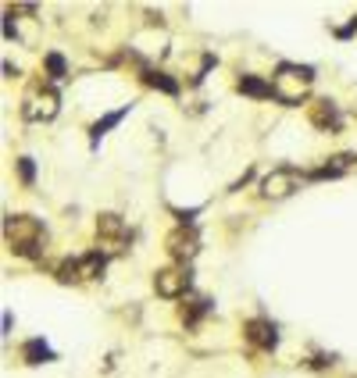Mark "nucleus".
I'll use <instances>...</instances> for the list:
<instances>
[{
  "label": "nucleus",
  "instance_id": "nucleus-1",
  "mask_svg": "<svg viewBox=\"0 0 357 378\" xmlns=\"http://www.w3.org/2000/svg\"><path fill=\"white\" fill-rule=\"evenodd\" d=\"M4 236L18 257H43L47 250V229L29 214H11L4 222Z\"/></svg>",
  "mask_w": 357,
  "mask_h": 378
},
{
  "label": "nucleus",
  "instance_id": "nucleus-2",
  "mask_svg": "<svg viewBox=\"0 0 357 378\" xmlns=\"http://www.w3.org/2000/svg\"><path fill=\"white\" fill-rule=\"evenodd\" d=\"M190 268L186 264H175V268H161L157 275H154V290H157V297H164V300H175V297H186L190 293Z\"/></svg>",
  "mask_w": 357,
  "mask_h": 378
},
{
  "label": "nucleus",
  "instance_id": "nucleus-3",
  "mask_svg": "<svg viewBox=\"0 0 357 378\" xmlns=\"http://www.w3.org/2000/svg\"><path fill=\"white\" fill-rule=\"evenodd\" d=\"M300 171H293V168H276L272 175H264V182H261V193L264 197H272V200H283V197H290L293 189H300Z\"/></svg>",
  "mask_w": 357,
  "mask_h": 378
},
{
  "label": "nucleus",
  "instance_id": "nucleus-4",
  "mask_svg": "<svg viewBox=\"0 0 357 378\" xmlns=\"http://www.w3.org/2000/svg\"><path fill=\"white\" fill-rule=\"evenodd\" d=\"M243 332H246V339H250L254 346H261V350H276V346H279V332H276V325L268 321V318H254V321H246Z\"/></svg>",
  "mask_w": 357,
  "mask_h": 378
},
{
  "label": "nucleus",
  "instance_id": "nucleus-5",
  "mask_svg": "<svg viewBox=\"0 0 357 378\" xmlns=\"http://www.w3.org/2000/svg\"><path fill=\"white\" fill-rule=\"evenodd\" d=\"M168 253H171L175 260H183V264H186V260L197 253V236H193V229H186V225H183V229H175V232L168 236Z\"/></svg>",
  "mask_w": 357,
  "mask_h": 378
},
{
  "label": "nucleus",
  "instance_id": "nucleus-6",
  "mask_svg": "<svg viewBox=\"0 0 357 378\" xmlns=\"http://www.w3.org/2000/svg\"><path fill=\"white\" fill-rule=\"evenodd\" d=\"M26 115L29 118H54L57 115V93L54 89H43L26 104Z\"/></svg>",
  "mask_w": 357,
  "mask_h": 378
},
{
  "label": "nucleus",
  "instance_id": "nucleus-7",
  "mask_svg": "<svg viewBox=\"0 0 357 378\" xmlns=\"http://www.w3.org/2000/svg\"><path fill=\"white\" fill-rule=\"evenodd\" d=\"M239 93H246V97H257V101H268L276 97V82H264L261 75H239Z\"/></svg>",
  "mask_w": 357,
  "mask_h": 378
},
{
  "label": "nucleus",
  "instance_id": "nucleus-8",
  "mask_svg": "<svg viewBox=\"0 0 357 378\" xmlns=\"http://www.w3.org/2000/svg\"><path fill=\"white\" fill-rule=\"evenodd\" d=\"M311 122H314L318 129H336V125H339L336 104H332V101H314V104H311Z\"/></svg>",
  "mask_w": 357,
  "mask_h": 378
},
{
  "label": "nucleus",
  "instance_id": "nucleus-9",
  "mask_svg": "<svg viewBox=\"0 0 357 378\" xmlns=\"http://www.w3.org/2000/svg\"><path fill=\"white\" fill-rule=\"evenodd\" d=\"M22 357H26L29 364H50V360H54V350H50L43 339H29V343L22 346Z\"/></svg>",
  "mask_w": 357,
  "mask_h": 378
},
{
  "label": "nucleus",
  "instance_id": "nucleus-10",
  "mask_svg": "<svg viewBox=\"0 0 357 378\" xmlns=\"http://www.w3.org/2000/svg\"><path fill=\"white\" fill-rule=\"evenodd\" d=\"M104 268H108V257H104L101 250H94V253L79 257V271H82V278H97Z\"/></svg>",
  "mask_w": 357,
  "mask_h": 378
},
{
  "label": "nucleus",
  "instance_id": "nucleus-11",
  "mask_svg": "<svg viewBox=\"0 0 357 378\" xmlns=\"http://www.w3.org/2000/svg\"><path fill=\"white\" fill-rule=\"evenodd\" d=\"M97 236H104V239H122V236H125L122 218H118V214H101V222H97Z\"/></svg>",
  "mask_w": 357,
  "mask_h": 378
},
{
  "label": "nucleus",
  "instance_id": "nucleus-12",
  "mask_svg": "<svg viewBox=\"0 0 357 378\" xmlns=\"http://www.w3.org/2000/svg\"><path fill=\"white\" fill-rule=\"evenodd\" d=\"M143 82L154 86V89H161V93H168V97H175V93H178V82L168 79L164 71H143Z\"/></svg>",
  "mask_w": 357,
  "mask_h": 378
},
{
  "label": "nucleus",
  "instance_id": "nucleus-13",
  "mask_svg": "<svg viewBox=\"0 0 357 378\" xmlns=\"http://www.w3.org/2000/svg\"><path fill=\"white\" fill-rule=\"evenodd\" d=\"M350 168V157H332V164H322L318 171H311V178H336Z\"/></svg>",
  "mask_w": 357,
  "mask_h": 378
},
{
  "label": "nucleus",
  "instance_id": "nucleus-14",
  "mask_svg": "<svg viewBox=\"0 0 357 378\" xmlns=\"http://www.w3.org/2000/svg\"><path fill=\"white\" fill-rule=\"evenodd\" d=\"M208 311H211V304H208V300H193V304H186V307H183V321H186V325H197Z\"/></svg>",
  "mask_w": 357,
  "mask_h": 378
},
{
  "label": "nucleus",
  "instance_id": "nucleus-15",
  "mask_svg": "<svg viewBox=\"0 0 357 378\" xmlns=\"http://www.w3.org/2000/svg\"><path fill=\"white\" fill-rule=\"evenodd\" d=\"M125 115H129V108H122V111H115V115H108V118H101V122H97L94 129H89V132H94V143H97V139H101V136H104V132H108L111 125H118V122H122Z\"/></svg>",
  "mask_w": 357,
  "mask_h": 378
},
{
  "label": "nucleus",
  "instance_id": "nucleus-16",
  "mask_svg": "<svg viewBox=\"0 0 357 378\" xmlns=\"http://www.w3.org/2000/svg\"><path fill=\"white\" fill-rule=\"evenodd\" d=\"M47 71H50V79H64V75H68L64 57H61V54H47Z\"/></svg>",
  "mask_w": 357,
  "mask_h": 378
},
{
  "label": "nucleus",
  "instance_id": "nucleus-17",
  "mask_svg": "<svg viewBox=\"0 0 357 378\" xmlns=\"http://www.w3.org/2000/svg\"><path fill=\"white\" fill-rule=\"evenodd\" d=\"M57 278H61V282H75V278H82V271H79V260H64V264L57 268Z\"/></svg>",
  "mask_w": 357,
  "mask_h": 378
},
{
  "label": "nucleus",
  "instance_id": "nucleus-18",
  "mask_svg": "<svg viewBox=\"0 0 357 378\" xmlns=\"http://www.w3.org/2000/svg\"><path fill=\"white\" fill-rule=\"evenodd\" d=\"M18 175H22V182H26V185H33V178H36L33 157H18Z\"/></svg>",
  "mask_w": 357,
  "mask_h": 378
}]
</instances>
